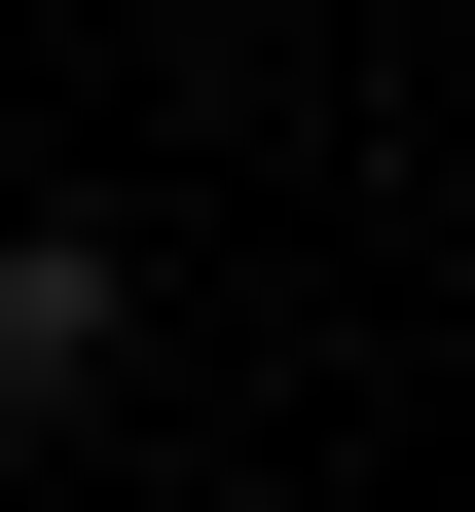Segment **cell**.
<instances>
[{"instance_id": "1", "label": "cell", "mask_w": 475, "mask_h": 512, "mask_svg": "<svg viewBox=\"0 0 475 512\" xmlns=\"http://www.w3.org/2000/svg\"><path fill=\"white\" fill-rule=\"evenodd\" d=\"M110 330H147V256L110 220H0V403H110Z\"/></svg>"}]
</instances>
